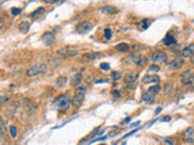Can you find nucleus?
Masks as SVG:
<instances>
[{
  "label": "nucleus",
  "mask_w": 194,
  "mask_h": 145,
  "mask_svg": "<svg viewBox=\"0 0 194 145\" xmlns=\"http://www.w3.org/2000/svg\"><path fill=\"white\" fill-rule=\"evenodd\" d=\"M115 50L119 51V52H124V53H126V52L130 51V46L127 45L126 42H122V44H119V45L115 46Z\"/></svg>",
  "instance_id": "obj_20"
},
{
  "label": "nucleus",
  "mask_w": 194,
  "mask_h": 145,
  "mask_svg": "<svg viewBox=\"0 0 194 145\" xmlns=\"http://www.w3.org/2000/svg\"><path fill=\"white\" fill-rule=\"evenodd\" d=\"M100 11H101L103 14H108V16H111V14H114L115 12H118V9L114 7V6L107 5V6H104V7H101Z\"/></svg>",
  "instance_id": "obj_17"
},
{
  "label": "nucleus",
  "mask_w": 194,
  "mask_h": 145,
  "mask_svg": "<svg viewBox=\"0 0 194 145\" xmlns=\"http://www.w3.org/2000/svg\"><path fill=\"white\" fill-rule=\"evenodd\" d=\"M137 79H138V72L131 71L125 76V87L129 90H135L137 86Z\"/></svg>",
  "instance_id": "obj_5"
},
{
  "label": "nucleus",
  "mask_w": 194,
  "mask_h": 145,
  "mask_svg": "<svg viewBox=\"0 0 194 145\" xmlns=\"http://www.w3.org/2000/svg\"><path fill=\"white\" fill-rule=\"evenodd\" d=\"M140 123H141V122H140V121H137L136 123H132V125H131V127H136V126H138Z\"/></svg>",
  "instance_id": "obj_42"
},
{
  "label": "nucleus",
  "mask_w": 194,
  "mask_h": 145,
  "mask_svg": "<svg viewBox=\"0 0 194 145\" xmlns=\"http://www.w3.org/2000/svg\"><path fill=\"white\" fill-rule=\"evenodd\" d=\"M7 134V128L4 123V121L0 120V138H5Z\"/></svg>",
  "instance_id": "obj_22"
},
{
  "label": "nucleus",
  "mask_w": 194,
  "mask_h": 145,
  "mask_svg": "<svg viewBox=\"0 0 194 145\" xmlns=\"http://www.w3.org/2000/svg\"><path fill=\"white\" fill-rule=\"evenodd\" d=\"M41 40H42V42L45 44L46 46H51V45H53V42H55L56 38H55V35H53L51 32H46V33H44Z\"/></svg>",
  "instance_id": "obj_13"
},
{
  "label": "nucleus",
  "mask_w": 194,
  "mask_h": 145,
  "mask_svg": "<svg viewBox=\"0 0 194 145\" xmlns=\"http://www.w3.org/2000/svg\"><path fill=\"white\" fill-rule=\"evenodd\" d=\"M9 130H10V136L12 138H16L17 137V127L16 126H11Z\"/></svg>",
  "instance_id": "obj_26"
},
{
  "label": "nucleus",
  "mask_w": 194,
  "mask_h": 145,
  "mask_svg": "<svg viewBox=\"0 0 194 145\" xmlns=\"http://www.w3.org/2000/svg\"><path fill=\"white\" fill-rule=\"evenodd\" d=\"M46 69H48L46 64H44V63H38V64H35L34 67L29 68V69L27 70V75H28L29 78H33V76H35V75H39V74H42V72H45Z\"/></svg>",
  "instance_id": "obj_6"
},
{
  "label": "nucleus",
  "mask_w": 194,
  "mask_h": 145,
  "mask_svg": "<svg viewBox=\"0 0 194 145\" xmlns=\"http://www.w3.org/2000/svg\"><path fill=\"white\" fill-rule=\"evenodd\" d=\"M44 13H45V9H44V7H39V9H37L35 11H33L32 12V14H31V17L32 18H38V17H40L41 16V14H44Z\"/></svg>",
  "instance_id": "obj_21"
},
{
  "label": "nucleus",
  "mask_w": 194,
  "mask_h": 145,
  "mask_svg": "<svg viewBox=\"0 0 194 145\" xmlns=\"http://www.w3.org/2000/svg\"><path fill=\"white\" fill-rule=\"evenodd\" d=\"M112 79L114 81H118L119 79H122V71H113L112 72Z\"/></svg>",
  "instance_id": "obj_27"
},
{
  "label": "nucleus",
  "mask_w": 194,
  "mask_h": 145,
  "mask_svg": "<svg viewBox=\"0 0 194 145\" xmlns=\"http://www.w3.org/2000/svg\"><path fill=\"white\" fill-rule=\"evenodd\" d=\"M4 24H5V18H4V16H1V14H0V29L4 27Z\"/></svg>",
  "instance_id": "obj_36"
},
{
  "label": "nucleus",
  "mask_w": 194,
  "mask_h": 145,
  "mask_svg": "<svg viewBox=\"0 0 194 145\" xmlns=\"http://www.w3.org/2000/svg\"><path fill=\"white\" fill-rule=\"evenodd\" d=\"M152 62L154 64H166L168 63V54L163 51H155L152 53Z\"/></svg>",
  "instance_id": "obj_7"
},
{
  "label": "nucleus",
  "mask_w": 194,
  "mask_h": 145,
  "mask_svg": "<svg viewBox=\"0 0 194 145\" xmlns=\"http://www.w3.org/2000/svg\"><path fill=\"white\" fill-rule=\"evenodd\" d=\"M18 29H20V32H21V33L26 34V33L29 30V23H28V22H22V23H20Z\"/></svg>",
  "instance_id": "obj_23"
},
{
  "label": "nucleus",
  "mask_w": 194,
  "mask_h": 145,
  "mask_svg": "<svg viewBox=\"0 0 194 145\" xmlns=\"http://www.w3.org/2000/svg\"><path fill=\"white\" fill-rule=\"evenodd\" d=\"M98 57H101V54L98 52H90V53L85 54V58H90V59H96Z\"/></svg>",
  "instance_id": "obj_25"
},
{
  "label": "nucleus",
  "mask_w": 194,
  "mask_h": 145,
  "mask_svg": "<svg viewBox=\"0 0 194 145\" xmlns=\"http://www.w3.org/2000/svg\"><path fill=\"white\" fill-rule=\"evenodd\" d=\"M91 28H92V24H91L90 21H83V22H80L79 24H77V27H75L77 32H78L79 34H85V33H87V32H90Z\"/></svg>",
  "instance_id": "obj_9"
},
{
  "label": "nucleus",
  "mask_w": 194,
  "mask_h": 145,
  "mask_svg": "<svg viewBox=\"0 0 194 145\" xmlns=\"http://www.w3.org/2000/svg\"><path fill=\"white\" fill-rule=\"evenodd\" d=\"M161 120H163V121H170V120H171V116H164Z\"/></svg>",
  "instance_id": "obj_38"
},
{
  "label": "nucleus",
  "mask_w": 194,
  "mask_h": 145,
  "mask_svg": "<svg viewBox=\"0 0 194 145\" xmlns=\"http://www.w3.org/2000/svg\"><path fill=\"white\" fill-rule=\"evenodd\" d=\"M190 83L194 86V72H192V78H190Z\"/></svg>",
  "instance_id": "obj_40"
},
{
  "label": "nucleus",
  "mask_w": 194,
  "mask_h": 145,
  "mask_svg": "<svg viewBox=\"0 0 194 145\" xmlns=\"http://www.w3.org/2000/svg\"><path fill=\"white\" fill-rule=\"evenodd\" d=\"M21 13V9H18V7H12L11 9V14L12 16H17V14H20Z\"/></svg>",
  "instance_id": "obj_32"
},
{
  "label": "nucleus",
  "mask_w": 194,
  "mask_h": 145,
  "mask_svg": "<svg viewBox=\"0 0 194 145\" xmlns=\"http://www.w3.org/2000/svg\"><path fill=\"white\" fill-rule=\"evenodd\" d=\"M97 130H98V128H96V129H94V132L90 134V136H89V137H86L84 140H87V139H90V138H92V137H95L96 134H97Z\"/></svg>",
  "instance_id": "obj_35"
},
{
  "label": "nucleus",
  "mask_w": 194,
  "mask_h": 145,
  "mask_svg": "<svg viewBox=\"0 0 194 145\" xmlns=\"http://www.w3.org/2000/svg\"><path fill=\"white\" fill-rule=\"evenodd\" d=\"M100 68H101L102 70H109L111 67H109L108 63H101V64H100Z\"/></svg>",
  "instance_id": "obj_33"
},
{
  "label": "nucleus",
  "mask_w": 194,
  "mask_h": 145,
  "mask_svg": "<svg viewBox=\"0 0 194 145\" xmlns=\"http://www.w3.org/2000/svg\"><path fill=\"white\" fill-rule=\"evenodd\" d=\"M190 78H192V71L190 70H186L183 74L181 75V85H183V86L190 85Z\"/></svg>",
  "instance_id": "obj_14"
},
{
  "label": "nucleus",
  "mask_w": 194,
  "mask_h": 145,
  "mask_svg": "<svg viewBox=\"0 0 194 145\" xmlns=\"http://www.w3.org/2000/svg\"><path fill=\"white\" fill-rule=\"evenodd\" d=\"M0 120H1V116H0Z\"/></svg>",
  "instance_id": "obj_46"
},
{
  "label": "nucleus",
  "mask_w": 194,
  "mask_h": 145,
  "mask_svg": "<svg viewBox=\"0 0 194 145\" xmlns=\"http://www.w3.org/2000/svg\"><path fill=\"white\" fill-rule=\"evenodd\" d=\"M160 111H161V108H158V109H157V111H155V114H159Z\"/></svg>",
  "instance_id": "obj_44"
},
{
  "label": "nucleus",
  "mask_w": 194,
  "mask_h": 145,
  "mask_svg": "<svg viewBox=\"0 0 194 145\" xmlns=\"http://www.w3.org/2000/svg\"><path fill=\"white\" fill-rule=\"evenodd\" d=\"M142 82H143L144 85H149V83L159 85V83H160V79H159V76H157V75H154V74H147V75L143 78Z\"/></svg>",
  "instance_id": "obj_11"
},
{
  "label": "nucleus",
  "mask_w": 194,
  "mask_h": 145,
  "mask_svg": "<svg viewBox=\"0 0 194 145\" xmlns=\"http://www.w3.org/2000/svg\"><path fill=\"white\" fill-rule=\"evenodd\" d=\"M163 144L164 145H178V140L175 137H166L163 139Z\"/></svg>",
  "instance_id": "obj_19"
},
{
  "label": "nucleus",
  "mask_w": 194,
  "mask_h": 145,
  "mask_svg": "<svg viewBox=\"0 0 194 145\" xmlns=\"http://www.w3.org/2000/svg\"><path fill=\"white\" fill-rule=\"evenodd\" d=\"M81 81H83V74L78 72V74H74L73 78L70 79V85L74 87H78L79 85H81Z\"/></svg>",
  "instance_id": "obj_16"
},
{
  "label": "nucleus",
  "mask_w": 194,
  "mask_h": 145,
  "mask_svg": "<svg viewBox=\"0 0 194 145\" xmlns=\"http://www.w3.org/2000/svg\"><path fill=\"white\" fill-rule=\"evenodd\" d=\"M130 120H131L130 117H127V119H125V120H124V121L122 122V125H125V123H129V121H130Z\"/></svg>",
  "instance_id": "obj_41"
},
{
  "label": "nucleus",
  "mask_w": 194,
  "mask_h": 145,
  "mask_svg": "<svg viewBox=\"0 0 194 145\" xmlns=\"http://www.w3.org/2000/svg\"><path fill=\"white\" fill-rule=\"evenodd\" d=\"M104 38H106L107 40L112 39V30H111V28H106V29H104Z\"/></svg>",
  "instance_id": "obj_30"
},
{
  "label": "nucleus",
  "mask_w": 194,
  "mask_h": 145,
  "mask_svg": "<svg viewBox=\"0 0 194 145\" xmlns=\"http://www.w3.org/2000/svg\"><path fill=\"white\" fill-rule=\"evenodd\" d=\"M183 64H184V61H183L182 57H177L175 59H172L170 63H168V65L171 70H178L180 68L183 67Z\"/></svg>",
  "instance_id": "obj_10"
},
{
  "label": "nucleus",
  "mask_w": 194,
  "mask_h": 145,
  "mask_svg": "<svg viewBox=\"0 0 194 145\" xmlns=\"http://www.w3.org/2000/svg\"><path fill=\"white\" fill-rule=\"evenodd\" d=\"M57 53L59 56L70 58V57H75L79 53V51H78V49H74V47H63V49H59L57 51Z\"/></svg>",
  "instance_id": "obj_8"
},
{
  "label": "nucleus",
  "mask_w": 194,
  "mask_h": 145,
  "mask_svg": "<svg viewBox=\"0 0 194 145\" xmlns=\"http://www.w3.org/2000/svg\"><path fill=\"white\" fill-rule=\"evenodd\" d=\"M85 94H86V87L84 85H79L75 90V94H74L72 99V105L74 109H78L81 107L83 102L85 99Z\"/></svg>",
  "instance_id": "obj_2"
},
{
  "label": "nucleus",
  "mask_w": 194,
  "mask_h": 145,
  "mask_svg": "<svg viewBox=\"0 0 194 145\" xmlns=\"http://www.w3.org/2000/svg\"><path fill=\"white\" fill-rule=\"evenodd\" d=\"M183 138H184V141L189 144H194V126H190L184 130Z\"/></svg>",
  "instance_id": "obj_12"
},
{
  "label": "nucleus",
  "mask_w": 194,
  "mask_h": 145,
  "mask_svg": "<svg viewBox=\"0 0 194 145\" xmlns=\"http://www.w3.org/2000/svg\"><path fill=\"white\" fill-rule=\"evenodd\" d=\"M175 44H176V39L171 34H168L161 41V45L164 46H171V45H175Z\"/></svg>",
  "instance_id": "obj_18"
},
{
  "label": "nucleus",
  "mask_w": 194,
  "mask_h": 145,
  "mask_svg": "<svg viewBox=\"0 0 194 145\" xmlns=\"http://www.w3.org/2000/svg\"><path fill=\"white\" fill-rule=\"evenodd\" d=\"M125 62L126 63H130V64H133V65H136V67H143L144 64H147L148 58L144 57V56L137 54V53H132V54H130L126 58Z\"/></svg>",
  "instance_id": "obj_4"
},
{
  "label": "nucleus",
  "mask_w": 194,
  "mask_h": 145,
  "mask_svg": "<svg viewBox=\"0 0 194 145\" xmlns=\"http://www.w3.org/2000/svg\"><path fill=\"white\" fill-rule=\"evenodd\" d=\"M193 54H194V44H189V45H187L181 51V56L182 57H190Z\"/></svg>",
  "instance_id": "obj_15"
},
{
  "label": "nucleus",
  "mask_w": 194,
  "mask_h": 145,
  "mask_svg": "<svg viewBox=\"0 0 194 145\" xmlns=\"http://www.w3.org/2000/svg\"><path fill=\"white\" fill-rule=\"evenodd\" d=\"M113 96L116 97V98H120V97H122V94L119 93V91H113Z\"/></svg>",
  "instance_id": "obj_37"
},
{
  "label": "nucleus",
  "mask_w": 194,
  "mask_h": 145,
  "mask_svg": "<svg viewBox=\"0 0 194 145\" xmlns=\"http://www.w3.org/2000/svg\"><path fill=\"white\" fill-rule=\"evenodd\" d=\"M63 1L64 0H45L46 4H51V5H58V4L63 3Z\"/></svg>",
  "instance_id": "obj_31"
},
{
  "label": "nucleus",
  "mask_w": 194,
  "mask_h": 145,
  "mask_svg": "<svg viewBox=\"0 0 194 145\" xmlns=\"http://www.w3.org/2000/svg\"><path fill=\"white\" fill-rule=\"evenodd\" d=\"M10 102V96H1L0 97V105H4L5 103Z\"/></svg>",
  "instance_id": "obj_29"
},
{
  "label": "nucleus",
  "mask_w": 194,
  "mask_h": 145,
  "mask_svg": "<svg viewBox=\"0 0 194 145\" xmlns=\"http://www.w3.org/2000/svg\"><path fill=\"white\" fill-rule=\"evenodd\" d=\"M141 24H142V28H143V29L148 28V27H149V20H143V21L141 22Z\"/></svg>",
  "instance_id": "obj_34"
},
{
  "label": "nucleus",
  "mask_w": 194,
  "mask_h": 145,
  "mask_svg": "<svg viewBox=\"0 0 194 145\" xmlns=\"http://www.w3.org/2000/svg\"><path fill=\"white\" fill-rule=\"evenodd\" d=\"M101 145H106V144H101Z\"/></svg>",
  "instance_id": "obj_45"
},
{
  "label": "nucleus",
  "mask_w": 194,
  "mask_h": 145,
  "mask_svg": "<svg viewBox=\"0 0 194 145\" xmlns=\"http://www.w3.org/2000/svg\"><path fill=\"white\" fill-rule=\"evenodd\" d=\"M53 105L59 110V111H67L69 109V107L72 105V99L69 97L68 93H64V94H61L58 96L55 102H53Z\"/></svg>",
  "instance_id": "obj_1"
},
{
  "label": "nucleus",
  "mask_w": 194,
  "mask_h": 145,
  "mask_svg": "<svg viewBox=\"0 0 194 145\" xmlns=\"http://www.w3.org/2000/svg\"><path fill=\"white\" fill-rule=\"evenodd\" d=\"M104 82H108V80H96V83H104Z\"/></svg>",
  "instance_id": "obj_39"
},
{
  "label": "nucleus",
  "mask_w": 194,
  "mask_h": 145,
  "mask_svg": "<svg viewBox=\"0 0 194 145\" xmlns=\"http://www.w3.org/2000/svg\"><path fill=\"white\" fill-rule=\"evenodd\" d=\"M67 83V78L66 76H59L57 80H56V85L58 87H64Z\"/></svg>",
  "instance_id": "obj_24"
},
{
  "label": "nucleus",
  "mask_w": 194,
  "mask_h": 145,
  "mask_svg": "<svg viewBox=\"0 0 194 145\" xmlns=\"http://www.w3.org/2000/svg\"><path fill=\"white\" fill-rule=\"evenodd\" d=\"M160 91V86L159 85H154L152 87L146 91V93H143V97H142V100L147 104H152L154 102V98H155V94Z\"/></svg>",
  "instance_id": "obj_3"
},
{
  "label": "nucleus",
  "mask_w": 194,
  "mask_h": 145,
  "mask_svg": "<svg viewBox=\"0 0 194 145\" xmlns=\"http://www.w3.org/2000/svg\"><path fill=\"white\" fill-rule=\"evenodd\" d=\"M160 70V68H159V65L158 64H152L151 67H149V69H148V72H158Z\"/></svg>",
  "instance_id": "obj_28"
},
{
  "label": "nucleus",
  "mask_w": 194,
  "mask_h": 145,
  "mask_svg": "<svg viewBox=\"0 0 194 145\" xmlns=\"http://www.w3.org/2000/svg\"><path fill=\"white\" fill-rule=\"evenodd\" d=\"M190 63H192V64H194V54H193V56H190Z\"/></svg>",
  "instance_id": "obj_43"
}]
</instances>
